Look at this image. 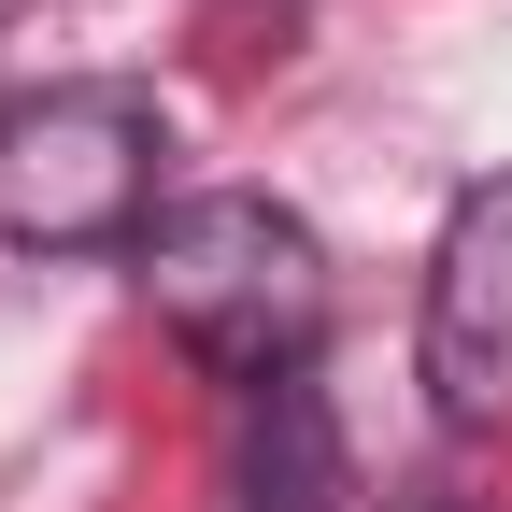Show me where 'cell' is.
<instances>
[{
	"label": "cell",
	"instance_id": "6da1fadb",
	"mask_svg": "<svg viewBox=\"0 0 512 512\" xmlns=\"http://www.w3.org/2000/svg\"><path fill=\"white\" fill-rule=\"evenodd\" d=\"M143 299L157 328L200 356L214 384H285L313 370V342H328V242H313L285 200H256V185H200V200H171L143 242Z\"/></svg>",
	"mask_w": 512,
	"mask_h": 512
},
{
	"label": "cell",
	"instance_id": "7a4b0ae2",
	"mask_svg": "<svg viewBox=\"0 0 512 512\" xmlns=\"http://www.w3.org/2000/svg\"><path fill=\"white\" fill-rule=\"evenodd\" d=\"M157 157L171 128L143 86H29L0 114V242L15 256H100V242H143L157 200Z\"/></svg>",
	"mask_w": 512,
	"mask_h": 512
},
{
	"label": "cell",
	"instance_id": "3957f363",
	"mask_svg": "<svg viewBox=\"0 0 512 512\" xmlns=\"http://www.w3.org/2000/svg\"><path fill=\"white\" fill-rule=\"evenodd\" d=\"M427 413L512 427V171H484L427 242Z\"/></svg>",
	"mask_w": 512,
	"mask_h": 512
},
{
	"label": "cell",
	"instance_id": "277c9868",
	"mask_svg": "<svg viewBox=\"0 0 512 512\" xmlns=\"http://www.w3.org/2000/svg\"><path fill=\"white\" fill-rule=\"evenodd\" d=\"M228 484H242V512H342V498H356L342 413H328V384H313V370H285V384H256V399H242Z\"/></svg>",
	"mask_w": 512,
	"mask_h": 512
}]
</instances>
